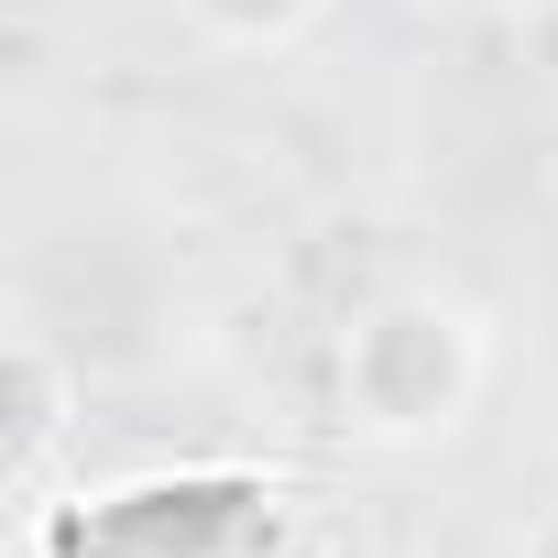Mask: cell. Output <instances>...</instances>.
<instances>
[{"instance_id": "1", "label": "cell", "mask_w": 558, "mask_h": 558, "mask_svg": "<svg viewBox=\"0 0 558 558\" xmlns=\"http://www.w3.org/2000/svg\"><path fill=\"white\" fill-rule=\"evenodd\" d=\"M482 384H493V340L438 286H395V296L351 307V329L329 351V395H340V427L362 449H438V438H460Z\"/></svg>"}, {"instance_id": "2", "label": "cell", "mask_w": 558, "mask_h": 558, "mask_svg": "<svg viewBox=\"0 0 558 558\" xmlns=\"http://www.w3.org/2000/svg\"><path fill=\"white\" fill-rule=\"evenodd\" d=\"M0 384H12V405H0V416H12V482L34 493V482H45V460L66 449V427H77V373H66V351H56L45 329H23V340H12V373H0Z\"/></svg>"}, {"instance_id": "3", "label": "cell", "mask_w": 558, "mask_h": 558, "mask_svg": "<svg viewBox=\"0 0 558 558\" xmlns=\"http://www.w3.org/2000/svg\"><path fill=\"white\" fill-rule=\"evenodd\" d=\"M175 12L219 56H286V45H307L329 23V0H175Z\"/></svg>"}]
</instances>
